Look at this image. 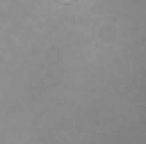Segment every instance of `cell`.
<instances>
[{
    "label": "cell",
    "mask_w": 146,
    "mask_h": 144,
    "mask_svg": "<svg viewBox=\"0 0 146 144\" xmlns=\"http://www.w3.org/2000/svg\"><path fill=\"white\" fill-rule=\"evenodd\" d=\"M62 3H70V0H62Z\"/></svg>",
    "instance_id": "6da1fadb"
}]
</instances>
